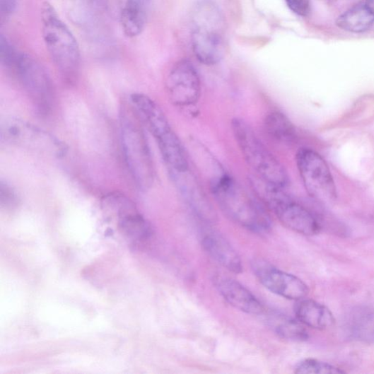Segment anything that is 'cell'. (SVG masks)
I'll list each match as a JSON object with an SVG mask.
<instances>
[{
	"mask_svg": "<svg viewBox=\"0 0 374 374\" xmlns=\"http://www.w3.org/2000/svg\"><path fill=\"white\" fill-rule=\"evenodd\" d=\"M168 98L175 106L185 107L195 105L201 95L199 74L188 60L179 62L166 80Z\"/></svg>",
	"mask_w": 374,
	"mask_h": 374,
	"instance_id": "9c48e42d",
	"label": "cell"
},
{
	"mask_svg": "<svg viewBox=\"0 0 374 374\" xmlns=\"http://www.w3.org/2000/svg\"><path fill=\"white\" fill-rule=\"evenodd\" d=\"M274 332L281 338L292 341H304L309 339V334L298 319L284 315H273L269 320Z\"/></svg>",
	"mask_w": 374,
	"mask_h": 374,
	"instance_id": "ffe728a7",
	"label": "cell"
},
{
	"mask_svg": "<svg viewBox=\"0 0 374 374\" xmlns=\"http://www.w3.org/2000/svg\"><path fill=\"white\" fill-rule=\"evenodd\" d=\"M290 9L300 16H306L310 12L309 0H286Z\"/></svg>",
	"mask_w": 374,
	"mask_h": 374,
	"instance_id": "cb8c5ba5",
	"label": "cell"
},
{
	"mask_svg": "<svg viewBox=\"0 0 374 374\" xmlns=\"http://www.w3.org/2000/svg\"><path fill=\"white\" fill-rule=\"evenodd\" d=\"M144 125L157 141L158 147L177 139L171 125L160 105L148 96L136 93L130 96V103Z\"/></svg>",
	"mask_w": 374,
	"mask_h": 374,
	"instance_id": "7c38bea8",
	"label": "cell"
},
{
	"mask_svg": "<svg viewBox=\"0 0 374 374\" xmlns=\"http://www.w3.org/2000/svg\"><path fill=\"white\" fill-rule=\"evenodd\" d=\"M297 319L305 326L317 329H327L336 322L333 313L325 305L308 299L298 300L295 305Z\"/></svg>",
	"mask_w": 374,
	"mask_h": 374,
	"instance_id": "2e32d148",
	"label": "cell"
},
{
	"mask_svg": "<svg viewBox=\"0 0 374 374\" xmlns=\"http://www.w3.org/2000/svg\"><path fill=\"white\" fill-rule=\"evenodd\" d=\"M202 245L209 256L229 271L240 274L243 271L239 255L223 236L209 233L204 237Z\"/></svg>",
	"mask_w": 374,
	"mask_h": 374,
	"instance_id": "9a60e30c",
	"label": "cell"
},
{
	"mask_svg": "<svg viewBox=\"0 0 374 374\" xmlns=\"http://www.w3.org/2000/svg\"><path fill=\"white\" fill-rule=\"evenodd\" d=\"M19 54L16 52L10 40L0 36V61L7 68H13Z\"/></svg>",
	"mask_w": 374,
	"mask_h": 374,
	"instance_id": "603a6c76",
	"label": "cell"
},
{
	"mask_svg": "<svg viewBox=\"0 0 374 374\" xmlns=\"http://www.w3.org/2000/svg\"><path fill=\"white\" fill-rule=\"evenodd\" d=\"M351 334L361 341H374V310H356L349 322Z\"/></svg>",
	"mask_w": 374,
	"mask_h": 374,
	"instance_id": "44dd1931",
	"label": "cell"
},
{
	"mask_svg": "<svg viewBox=\"0 0 374 374\" xmlns=\"http://www.w3.org/2000/svg\"><path fill=\"white\" fill-rule=\"evenodd\" d=\"M17 4V0H0V16L2 22L11 18L16 10Z\"/></svg>",
	"mask_w": 374,
	"mask_h": 374,
	"instance_id": "d4e9b609",
	"label": "cell"
},
{
	"mask_svg": "<svg viewBox=\"0 0 374 374\" xmlns=\"http://www.w3.org/2000/svg\"><path fill=\"white\" fill-rule=\"evenodd\" d=\"M175 185L192 211L206 223H213L216 213L204 189L189 169L184 172H169Z\"/></svg>",
	"mask_w": 374,
	"mask_h": 374,
	"instance_id": "4fadbf2b",
	"label": "cell"
},
{
	"mask_svg": "<svg viewBox=\"0 0 374 374\" xmlns=\"http://www.w3.org/2000/svg\"><path fill=\"white\" fill-rule=\"evenodd\" d=\"M151 0H127L122 12L121 24L124 34L135 37L146 25Z\"/></svg>",
	"mask_w": 374,
	"mask_h": 374,
	"instance_id": "e0dca14e",
	"label": "cell"
},
{
	"mask_svg": "<svg viewBox=\"0 0 374 374\" xmlns=\"http://www.w3.org/2000/svg\"><path fill=\"white\" fill-rule=\"evenodd\" d=\"M373 23L374 0H364L344 13L337 21L339 28L351 33L364 32Z\"/></svg>",
	"mask_w": 374,
	"mask_h": 374,
	"instance_id": "ac0fdd59",
	"label": "cell"
},
{
	"mask_svg": "<svg viewBox=\"0 0 374 374\" xmlns=\"http://www.w3.org/2000/svg\"><path fill=\"white\" fill-rule=\"evenodd\" d=\"M264 127L269 136L284 145L294 144L298 139L297 131L291 119L279 112H272L264 119Z\"/></svg>",
	"mask_w": 374,
	"mask_h": 374,
	"instance_id": "d6986e66",
	"label": "cell"
},
{
	"mask_svg": "<svg viewBox=\"0 0 374 374\" xmlns=\"http://www.w3.org/2000/svg\"><path fill=\"white\" fill-rule=\"evenodd\" d=\"M1 137L7 142L61 158L68 148L57 137L30 123L11 119L1 127Z\"/></svg>",
	"mask_w": 374,
	"mask_h": 374,
	"instance_id": "ba28073f",
	"label": "cell"
},
{
	"mask_svg": "<svg viewBox=\"0 0 374 374\" xmlns=\"http://www.w3.org/2000/svg\"><path fill=\"white\" fill-rule=\"evenodd\" d=\"M103 204L106 211L117 218L121 230L129 240L139 242L151 236L148 223L125 195L119 192L109 194L104 197Z\"/></svg>",
	"mask_w": 374,
	"mask_h": 374,
	"instance_id": "30bf717a",
	"label": "cell"
},
{
	"mask_svg": "<svg viewBox=\"0 0 374 374\" xmlns=\"http://www.w3.org/2000/svg\"><path fill=\"white\" fill-rule=\"evenodd\" d=\"M211 191L220 209L235 223L254 232L271 228V219L267 207L229 174L217 175L211 182Z\"/></svg>",
	"mask_w": 374,
	"mask_h": 374,
	"instance_id": "6da1fadb",
	"label": "cell"
},
{
	"mask_svg": "<svg viewBox=\"0 0 374 374\" xmlns=\"http://www.w3.org/2000/svg\"><path fill=\"white\" fill-rule=\"evenodd\" d=\"M41 23L44 42L56 67L65 78H74L81 64L79 46L74 35L49 3L42 7Z\"/></svg>",
	"mask_w": 374,
	"mask_h": 374,
	"instance_id": "3957f363",
	"label": "cell"
},
{
	"mask_svg": "<svg viewBox=\"0 0 374 374\" xmlns=\"http://www.w3.org/2000/svg\"><path fill=\"white\" fill-rule=\"evenodd\" d=\"M224 18L209 0H202L193 13L192 49L195 57L206 65H214L225 54Z\"/></svg>",
	"mask_w": 374,
	"mask_h": 374,
	"instance_id": "5b68a950",
	"label": "cell"
},
{
	"mask_svg": "<svg viewBox=\"0 0 374 374\" xmlns=\"http://www.w3.org/2000/svg\"><path fill=\"white\" fill-rule=\"evenodd\" d=\"M231 127L242 156L256 177L281 188L287 187L289 184L287 170L264 145L252 127L245 120L235 118Z\"/></svg>",
	"mask_w": 374,
	"mask_h": 374,
	"instance_id": "277c9868",
	"label": "cell"
},
{
	"mask_svg": "<svg viewBox=\"0 0 374 374\" xmlns=\"http://www.w3.org/2000/svg\"><path fill=\"white\" fill-rule=\"evenodd\" d=\"M253 270L259 282L271 293L283 298L300 300L310 293L308 286L297 276L274 268L262 260L253 263Z\"/></svg>",
	"mask_w": 374,
	"mask_h": 374,
	"instance_id": "8fae6325",
	"label": "cell"
},
{
	"mask_svg": "<svg viewBox=\"0 0 374 374\" xmlns=\"http://www.w3.org/2000/svg\"><path fill=\"white\" fill-rule=\"evenodd\" d=\"M13 68L38 111L49 113L54 102V91L46 69L35 57L24 53L18 54Z\"/></svg>",
	"mask_w": 374,
	"mask_h": 374,
	"instance_id": "52a82bcc",
	"label": "cell"
},
{
	"mask_svg": "<svg viewBox=\"0 0 374 374\" xmlns=\"http://www.w3.org/2000/svg\"><path fill=\"white\" fill-rule=\"evenodd\" d=\"M295 373L299 374H342L345 372L325 362L315 359H305L296 365Z\"/></svg>",
	"mask_w": 374,
	"mask_h": 374,
	"instance_id": "7402d4cb",
	"label": "cell"
},
{
	"mask_svg": "<svg viewBox=\"0 0 374 374\" xmlns=\"http://www.w3.org/2000/svg\"><path fill=\"white\" fill-rule=\"evenodd\" d=\"M142 124L130 103L129 107H123L120 129L125 162L136 185L146 190L153 185L156 173Z\"/></svg>",
	"mask_w": 374,
	"mask_h": 374,
	"instance_id": "7a4b0ae2",
	"label": "cell"
},
{
	"mask_svg": "<svg viewBox=\"0 0 374 374\" xmlns=\"http://www.w3.org/2000/svg\"><path fill=\"white\" fill-rule=\"evenodd\" d=\"M297 167L305 191L314 200L328 204L336 201V185L328 165L318 152L302 148L296 155Z\"/></svg>",
	"mask_w": 374,
	"mask_h": 374,
	"instance_id": "8992f818",
	"label": "cell"
},
{
	"mask_svg": "<svg viewBox=\"0 0 374 374\" xmlns=\"http://www.w3.org/2000/svg\"><path fill=\"white\" fill-rule=\"evenodd\" d=\"M216 288L223 298L240 312L250 315H260L264 308L257 298L243 285L230 279H219Z\"/></svg>",
	"mask_w": 374,
	"mask_h": 374,
	"instance_id": "5bb4252c",
	"label": "cell"
}]
</instances>
